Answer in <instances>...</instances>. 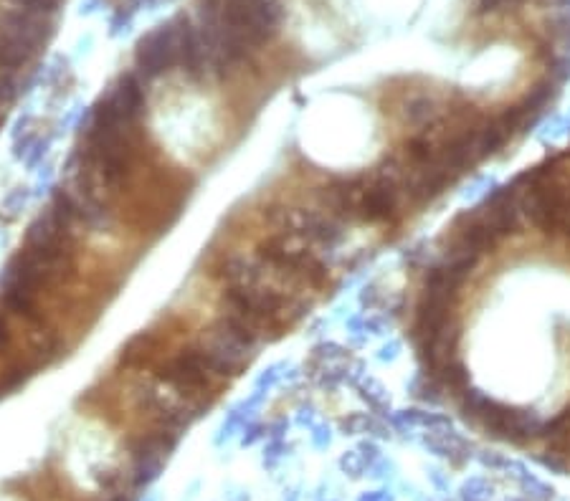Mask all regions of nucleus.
Segmentation results:
<instances>
[{"label": "nucleus", "instance_id": "nucleus-2", "mask_svg": "<svg viewBox=\"0 0 570 501\" xmlns=\"http://www.w3.org/2000/svg\"><path fill=\"white\" fill-rule=\"evenodd\" d=\"M6 342V324H3V319H0V344Z\"/></svg>", "mask_w": 570, "mask_h": 501}, {"label": "nucleus", "instance_id": "nucleus-1", "mask_svg": "<svg viewBox=\"0 0 570 501\" xmlns=\"http://www.w3.org/2000/svg\"><path fill=\"white\" fill-rule=\"evenodd\" d=\"M540 6H550V8H563V6H568L570 0H537Z\"/></svg>", "mask_w": 570, "mask_h": 501}]
</instances>
